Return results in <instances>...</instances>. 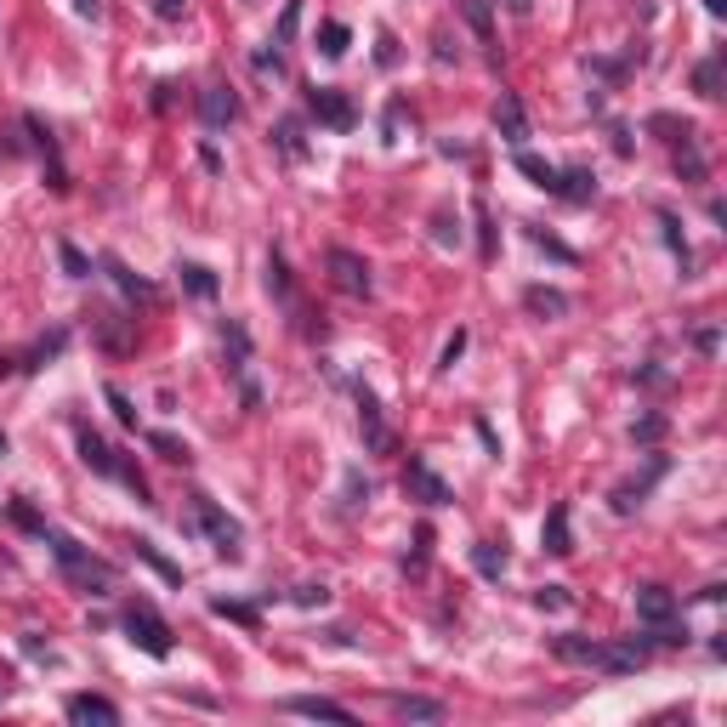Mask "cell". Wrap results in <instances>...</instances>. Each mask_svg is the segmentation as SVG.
Returning a JSON list of instances; mask_svg holds the SVG:
<instances>
[{
  "label": "cell",
  "mask_w": 727,
  "mask_h": 727,
  "mask_svg": "<svg viewBox=\"0 0 727 727\" xmlns=\"http://www.w3.org/2000/svg\"><path fill=\"white\" fill-rule=\"evenodd\" d=\"M693 347H699V353H716V347H722V330H716V324H705V330L693 336Z\"/></svg>",
  "instance_id": "f6af8a7d"
},
{
  "label": "cell",
  "mask_w": 727,
  "mask_h": 727,
  "mask_svg": "<svg viewBox=\"0 0 727 727\" xmlns=\"http://www.w3.org/2000/svg\"><path fill=\"white\" fill-rule=\"evenodd\" d=\"M722 69H727V52H710L705 63H699V69H693V91H699V97H710V103H716V97H722Z\"/></svg>",
  "instance_id": "7402d4cb"
},
{
  "label": "cell",
  "mask_w": 727,
  "mask_h": 727,
  "mask_svg": "<svg viewBox=\"0 0 727 727\" xmlns=\"http://www.w3.org/2000/svg\"><path fill=\"white\" fill-rule=\"evenodd\" d=\"M267 290H273V302L296 307V284H290V267H284V256H279V250L267 256Z\"/></svg>",
  "instance_id": "cb8c5ba5"
},
{
  "label": "cell",
  "mask_w": 727,
  "mask_h": 727,
  "mask_svg": "<svg viewBox=\"0 0 727 727\" xmlns=\"http://www.w3.org/2000/svg\"><path fill=\"white\" fill-rule=\"evenodd\" d=\"M307 114L319 125H330V131H353L358 125V108L341 86H307Z\"/></svg>",
  "instance_id": "52a82bcc"
},
{
  "label": "cell",
  "mask_w": 727,
  "mask_h": 727,
  "mask_svg": "<svg viewBox=\"0 0 727 727\" xmlns=\"http://www.w3.org/2000/svg\"><path fill=\"white\" fill-rule=\"evenodd\" d=\"M705 12L710 18H727V0H705Z\"/></svg>",
  "instance_id": "816d5d0a"
},
{
  "label": "cell",
  "mask_w": 727,
  "mask_h": 727,
  "mask_svg": "<svg viewBox=\"0 0 727 727\" xmlns=\"http://www.w3.org/2000/svg\"><path fill=\"white\" fill-rule=\"evenodd\" d=\"M74 449H80V461H86L91 472H97V478L125 483V489L137 495V506H154V489H148V478H142V472H137L131 461H120V449H108V444L97 438V432H91L86 421L74 426Z\"/></svg>",
  "instance_id": "7a4b0ae2"
},
{
  "label": "cell",
  "mask_w": 727,
  "mask_h": 727,
  "mask_svg": "<svg viewBox=\"0 0 727 727\" xmlns=\"http://www.w3.org/2000/svg\"><path fill=\"white\" fill-rule=\"evenodd\" d=\"M211 614H222V620H239V625H256V603H228V597H216Z\"/></svg>",
  "instance_id": "d590c367"
},
{
  "label": "cell",
  "mask_w": 727,
  "mask_h": 727,
  "mask_svg": "<svg viewBox=\"0 0 727 727\" xmlns=\"http://www.w3.org/2000/svg\"><path fill=\"white\" fill-rule=\"evenodd\" d=\"M495 131L512 142V148H529V114L517 103V91H500L495 97Z\"/></svg>",
  "instance_id": "7c38bea8"
},
{
  "label": "cell",
  "mask_w": 727,
  "mask_h": 727,
  "mask_svg": "<svg viewBox=\"0 0 727 727\" xmlns=\"http://www.w3.org/2000/svg\"><path fill=\"white\" fill-rule=\"evenodd\" d=\"M57 262H63V273H69V279H91L86 250H80V245H69V239H57Z\"/></svg>",
  "instance_id": "1f68e13d"
},
{
  "label": "cell",
  "mask_w": 727,
  "mask_h": 727,
  "mask_svg": "<svg viewBox=\"0 0 727 727\" xmlns=\"http://www.w3.org/2000/svg\"><path fill=\"white\" fill-rule=\"evenodd\" d=\"M534 608H568V586H540L534 591Z\"/></svg>",
  "instance_id": "7bdbcfd3"
},
{
  "label": "cell",
  "mask_w": 727,
  "mask_h": 727,
  "mask_svg": "<svg viewBox=\"0 0 727 727\" xmlns=\"http://www.w3.org/2000/svg\"><path fill=\"white\" fill-rule=\"evenodd\" d=\"M370 500V483H358V472H347V506H364Z\"/></svg>",
  "instance_id": "bcb514c9"
},
{
  "label": "cell",
  "mask_w": 727,
  "mask_h": 727,
  "mask_svg": "<svg viewBox=\"0 0 727 727\" xmlns=\"http://www.w3.org/2000/svg\"><path fill=\"white\" fill-rule=\"evenodd\" d=\"M284 710L290 716H313V722H353V710L347 705H336V699H313V693H296V699H284Z\"/></svg>",
  "instance_id": "9a60e30c"
},
{
  "label": "cell",
  "mask_w": 727,
  "mask_h": 727,
  "mask_svg": "<svg viewBox=\"0 0 727 727\" xmlns=\"http://www.w3.org/2000/svg\"><path fill=\"white\" fill-rule=\"evenodd\" d=\"M273 148H279L284 160H307V142H302V120H296V114H284V120H273Z\"/></svg>",
  "instance_id": "44dd1931"
},
{
  "label": "cell",
  "mask_w": 727,
  "mask_h": 727,
  "mask_svg": "<svg viewBox=\"0 0 727 727\" xmlns=\"http://www.w3.org/2000/svg\"><path fill=\"white\" fill-rule=\"evenodd\" d=\"M665 472H671V461H665V455H648V472H642V478H625L620 489L608 495V506H614L620 517H631V512L642 506V500H648V489H654V483L665 478Z\"/></svg>",
  "instance_id": "30bf717a"
},
{
  "label": "cell",
  "mask_w": 727,
  "mask_h": 727,
  "mask_svg": "<svg viewBox=\"0 0 727 727\" xmlns=\"http://www.w3.org/2000/svg\"><path fill=\"white\" fill-rule=\"evenodd\" d=\"M461 353H466V330H455V336L444 341V358H438V370H455V364H461Z\"/></svg>",
  "instance_id": "ab89813d"
},
{
  "label": "cell",
  "mask_w": 727,
  "mask_h": 727,
  "mask_svg": "<svg viewBox=\"0 0 727 727\" xmlns=\"http://www.w3.org/2000/svg\"><path fill=\"white\" fill-rule=\"evenodd\" d=\"M182 284H188V296H199V302H211L216 296V273L211 267H199V262H177Z\"/></svg>",
  "instance_id": "484cf974"
},
{
  "label": "cell",
  "mask_w": 727,
  "mask_h": 727,
  "mask_svg": "<svg viewBox=\"0 0 727 727\" xmlns=\"http://www.w3.org/2000/svg\"><path fill=\"white\" fill-rule=\"evenodd\" d=\"M523 307H529L534 319H563L568 296L563 290H551V284H529V290H523Z\"/></svg>",
  "instance_id": "d6986e66"
},
{
  "label": "cell",
  "mask_w": 727,
  "mask_h": 727,
  "mask_svg": "<svg viewBox=\"0 0 727 727\" xmlns=\"http://www.w3.org/2000/svg\"><path fill=\"white\" fill-rule=\"evenodd\" d=\"M472 563H478L483 580H500V574H506V546H495V540H478V546H472Z\"/></svg>",
  "instance_id": "4316f807"
},
{
  "label": "cell",
  "mask_w": 727,
  "mask_h": 727,
  "mask_svg": "<svg viewBox=\"0 0 727 727\" xmlns=\"http://www.w3.org/2000/svg\"><path fill=\"white\" fill-rule=\"evenodd\" d=\"M103 398L114 404V415H120V426H137V409H131V398H125L120 387H103Z\"/></svg>",
  "instance_id": "f35d334b"
},
{
  "label": "cell",
  "mask_w": 727,
  "mask_h": 727,
  "mask_svg": "<svg viewBox=\"0 0 727 727\" xmlns=\"http://www.w3.org/2000/svg\"><path fill=\"white\" fill-rule=\"evenodd\" d=\"M466 23L478 29V46H495V18H489V0H461Z\"/></svg>",
  "instance_id": "f546056e"
},
{
  "label": "cell",
  "mask_w": 727,
  "mask_h": 727,
  "mask_svg": "<svg viewBox=\"0 0 727 727\" xmlns=\"http://www.w3.org/2000/svg\"><path fill=\"white\" fill-rule=\"evenodd\" d=\"M74 12H80V18H91V23L103 18V6H97V0H74Z\"/></svg>",
  "instance_id": "681fc988"
},
{
  "label": "cell",
  "mask_w": 727,
  "mask_h": 727,
  "mask_svg": "<svg viewBox=\"0 0 727 727\" xmlns=\"http://www.w3.org/2000/svg\"><path fill=\"white\" fill-rule=\"evenodd\" d=\"M631 438H637V444H654V438H665V415H642V421L631 426Z\"/></svg>",
  "instance_id": "74e56055"
},
{
  "label": "cell",
  "mask_w": 727,
  "mask_h": 727,
  "mask_svg": "<svg viewBox=\"0 0 727 727\" xmlns=\"http://www.w3.org/2000/svg\"><path fill=\"white\" fill-rule=\"evenodd\" d=\"M296 23H302V0H290V6H284V18H279V46L296 35Z\"/></svg>",
  "instance_id": "ee69618b"
},
{
  "label": "cell",
  "mask_w": 727,
  "mask_h": 727,
  "mask_svg": "<svg viewBox=\"0 0 727 727\" xmlns=\"http://www.w3.org/2000/svg\"><path fill=\"white\" fill-rule=\"evenodd\" d=\"M239 120V91L233 86H205L199 91V125L205 131H222V125Z\"/></svg>",
  "instance_id": "8fae6325"
},
{
  "label": "cell",
  "mask_w": 727,
  "mask_h": 727,
  "mask_svg": "<svg viewBox=\"0 0 727 727\" xmlns=\"http://www.w3.org/2000/svg\"><path fill=\"white\" fill-rule=\"evenodd\" d=\"M222 364H228V375L233 381H250V330H245V319H228L222 324Z\"/></svg>",
  "instance_id": "4fadbf2b"
},
{
  "label": "cell",
  "mask_w": 727,
  "mask_h": 727,
  "mask_svg": "<svg viewBox=\"0 0 727 727\" xmlns=\"http://www.w3.org/2000/svg\"><path fill=\"white\" fill-rule=\"evenodd\" d=\"M478 438H483V449H489V455H500V438L489 432V421H478Z\"/></svg>",
  "instance_id": "f907efd6"
},
{
  "label": "cell",
  "mask_w": 727,
  "mask_h": 727,
  "mask_svg": "<svg viewBox=\"0 0 727 727\" xmlns=\"http://www.w3.org/2000/svg\"><path fill=\"white\" fill-rule=\"evenodd\" d=\"M648 131H665V142H682V148L699 142V131L688 120H676V114H648Z\"/></svg>",
  "instance_id": "83f0119b"
},
{
  "label": "cell",
  "mask_w": 727,
  "mask_h": 727,
  "mask_svg": "<svg viewBox=\"0 0 727 727\" xmlns=\"http://www.w3.org/2000/svg\"><path fill=\"white\" fill-rule=\"evenodd\" d=\"M659 228H665V245H671V256L688 267V239H682V222H676V211H659Z\"/></svg>",
  "instance_id": "836d02e7"
},
{
  "label": "cell",
  "mask_w": 727,
  "mask_h": 727,
  "mask_svg": "<svg viewBox=\"0 0 727 727\" xmlns=\"http://www.w3.org/2000/svg\"><path fill=\"white\" fill-rule=\"evenodd\" d=\"M404 495L421 500V506H449V500H455V489H449V483L432 472V461H426V455H409V461H404Z\"/></svg>",
  "instance_id": "9c48e42d"
},
{
  "label": "cell",
  "mask_w": 727,
  "mask_h": 727,
  "mask_svg": "<svg viewBox=\"0 0 727 727\" xmlns=\"http://www.w3.org/2000/svg\"><path fill=\"white\" fill-rule=\"evenodd\" d=\"M347 387H353V404H358L364 449H370V455H387V449H392V426H387V415H381V404H375V392L364 387V381H347Z\"/></svg>",
  "instance_id": "ba28073f"
},
{
  "label": "cell",
  "mask_w": 727,
  "mask_h": 727,
  "mask_svg": "<svg viewBox=\"0 0 727 727\" xmlns=\"http://www.w3.org/2000/svg\"><path fill=\"white\" fill-rule=\"evenodd\" d=\"M154 12H160V18L171 23V18H182V0H154Z\"/></svg>",
  "instance_id": "c3c4849f"
},
{
  "label": "cell",
  "mask_w": 727,
  "mask_h": 727,
  "mask_svg": "<svg viewBox=\"0 0 727 727\" xmlns=\"http://www.w3.org/2000/svg\"><path fill=\"white\" fill-rule=\"evenodd\" d=\"M182 529L205 534V540H211V551H216V557H228V563H239V557H245V529H239V523H233V517L222 512L211 495H188V517H182Z\"/></svg>",
  "instance_id": "3957f363"
},
{
  "label": "cell",
  "mask_w": 727,
  "mask_h": 727,
  "mask_svg": "<svg viewBox=\"0 0 727 727\" xmlns=\"http://www.w3.org/2000/svg\"><path fill=\"white\" fill-rule=\"evenodd\" d=\"M120 625H125V637L137 642L142 654H154V659H165L171 648H177V642H171V625L160 620V608L148 603V597H137V603H125Z\"/></svg>",
  "instance_id": "5b68a950"
},
{
  "label": "cell",
  "mask_w": 727,
  "mask_h": 727,
  "mask_svg": "<svg viewBox=\"0 0 727 727\" xmlns=\"http://www.w3.org/2000/svg\"><path fill=\"white\" fill-rule=\"evenodd\" d=\"M512 165H517V171H523V177L534 182V188H546V194L557 188V165H551V160H540V154H529V148H517V154H512Z\"/></svg>",
  "instance_id": "603a6c76"
},
{
  "label": "cell",
  "mask_w": 727,
  "mask_h": 727,
  "mask_svg": "<svg viewBox=\"0 0 727 727\" xmlns=\"http://www.w3.org/2000/svg\"><path fill=\"white\" fill-rule=\"evenodd\" d=\"M256 74H273V80H284V52L273 46V52H256Z\"/></svg>",
  "instance_id": "b9f144b4"
},
{
  "label": "cell",
  "mask_w": 727,
  "mask_h": 727,
  "mask_svg": "<svg viewBox=\"0 0 727 727\" xmlns=\"http://www.w3.org/2000/svg\"><path fill=\"white\" fill-rule=\"evenodd\" d=\"M375 63H381V69H392V63H398V40H392V35H381V52H375Z\"/></svg>",
  "instance_id": "7dc6e473"
},
{
  "label": "cell",
  "mask_w": 727,
  "mask_h": 727,
  "mask_svg": "<svg viewBox=\"0 0 727 727\" xmlns=\"http://www.w3.org/2000/svg\"><path fill=\"white\" fill-rule=\"evenodd\" d=\"M296 603H302V608L330 603V586H324V580H313V586H296Z\"/></svg>",
  "instance_id": "60d3db41"
},
{
  "label": "cell",
  "mask_w": 727,
  "mask_h": 727,
  "mask_svg": "<svg viewBox=\"0 0 727 727\" xmlns=\"http://www.w3.org/2000/svg\"><path fill=\"white\" fill-rule=\"evenodd\" d=\"M347 46H353V29H347V23H324L319 29V52L324 57H347Z\"/></svg>",
  "instance_id": "4dcf8cb0"
},
{
  "label": "cell",
  "mask_w": 727,
  "mask_h": 727,
  "mask_svg": "<svg viewBox=\"0 0 727 727\" xmlns=\"http://www.w3.org/2000/svg\"><path fill=\"white\" fill-rule=\"evenodd\" d=\"M551 654L563 665H580V671H603V676H631L648 665V637H620V642H597V637H551Z\"/></svg>",
  "instance_id": "6da1fadb"
},
{
  "label": "cell",
  "mask_w": 727,
  "mask_h": 727,
  "mask_svg": "<svg viewBox=\"0 0 727 727\" xmlns=\"http://www.w3.org/2000/svg\"><path fill=\"white\" fill-rule=\"evenodd\" d=\"M23 131L35 137V148L46 154V160H52V171H57V177H63V165H57V137H52V125L40 120V114H23ZM63 182H69V177H63Z\"/></svg>",
  "instance_id": "d4e9b609"
},
{
  "label": "cell",
  "mask_w": 727,
  "mask_h": 727,
  "mask_svg": "<svg viewBox=\"0 0 727 727\" xmlns=\"http://www.w3.org/2000/svg\"><path fill=\"white\" fill-rule=\"evenodd\" d=\"M103 267H108V273H114V284H120L125 296H142V302L154 296V284H148V279H137V273H131V267H125L120 256H103Z\"/></svg>",
  "instance_id": "f1b7e54d"
},
{
  "label": "cell",
  "mask_w": 727,
  "mask_h": 727,
  "mask_svg": "<svg viewBox=\"0 0 727 727\" xmlns=\"http://www.w3.org/2000/svg\"><path fill=\"white\" fill-rule=\"evenodd\" d=\"M40 540H46V546H52V557H57V568H63V574H69L74 586H97V591H108L114 586V563H103V557H91L86 546H74L69 534H57V529H46L40 534Z\"/></svg>",
  "instance_id": "277c9868"
},
{
  "label": "cell",
  "mask_w": 727,
  "mask_h": 727,
  "mask_svg": "<svg viewBox=\"0 0 727 727\" xmlns=\"http://www.w3.org/2000/svg\"><path fill=\"white\" fill-rule=\"evenodd\" d=\"M387 710L404 716V722H444V705L438 699H415V693H387Z\"/></svg>",
  "instance_id": "e0dca14e"
},
{
  "label": "cell",
  "mask_w": 727,
  "mask_h": 727,
  "mask_svg": "<svg viewBox=\"0 0 727 727\" xmlns=\"http://www.w3.org/2000/svg\"><path fill=\"white\" fill-rule=\"evenodd\" d=\"M148 449H160L171 466H188V461H194V455H188V444H182V438H171V432H148Z\"/></svg>",
  "instance_id": "d6a6232c"
},
{
  "label": "cell",
  "mask_w": 727,
  "mask_h": 727,
  "mask_svg": "<svg viewBox=\"0 0 727 727\" xmlns=\"http://www.w3.org/2000/svg\"><path fill=\"white\" fill-rule=\"evenodd\" d=\"M540 546H546L551 557H568V551H574V534H568V506H563V500H557V506H551V512H546V529H540Z\"/></svg>",
  "instance_id": "ac0fdd59"
},
{
  "label": "cell",
  "mask_w": 727,
  "mask_h": 727,
  "mask_svg": "<svg viewBox=\"0 0 727 727\" xmlns=\"http://www.w3.org/2000/svg\"><path fill=\"white\" fill-rule=\"evenodd\" d=\"M137 557H142V563H148V568H160L165 580H182V568H177V563H165V557H160V546H154V540H137Z\"/></svg>",
  "instance_id": "e575fe53"
},
{
  "label": "cell",
  "mask_w": 727,
  "mask_h": 727,
  "mask_svg": "<svg viewBox=\"0 0 727 727\" xmlns=\"http://www.w3.org/2000/svg\"><path fill=\"white\" fill-rule=\"evenodd\" d=\"M551 199H568V205H591L597 199V171H586V165H557V188H551Z\"/></svg>",
  "instance_id": "5bb4252c"
},
{
  "label": "cell",
  "mask_w": 727,
  "mask_h": 727,
  "mask_svg": "<svg viewBox=\"0 0 727 727\" xmlns=\"http://www.w3.org/2000/svg\"><path fill=\"white\" fill-rule=\"evenodd\" d=\"M63 347H69V330L57 324L52 336H40L35 347H29V353H18V370H46V364H52V358L63 353Z\"/></svg>",
  "instance_id": "ffe728a7"
},
{
  "label": "cell",
  "mask_w": 727,
  "mask_h": 727,
  "mask_svg": "<svg viewBox=\"0 0 727 727\" xmlns=\"http://www.w3.org/2000/svg\"><path fill=\"white\" fill-rule=\"evenodd\" d=\"M0 455H6V432H0Z\"/></svg>",
  "instance_id": "f5cc1de1"
},
{
  "label": "cell",
  "mask_w": 727,
  "mask_h": 727,
  "mask_svg": "<svg viewBox=\"0 0 727 727\" xmlns=\"http://www.w3.org/2000/svg\"><path fill=\"white\" fill-rule=\"evenodd\" d=\"M63 716H69V722H103V727H114V722H120V705H108V699H97V693H74L69 705H63Z\"/></svg>",
  "instance_id": "2e32d148"
},
{
  "label": "cell",
  "mask_w": 727,
  "mask_h": 727,
  "mask_svg": "<svg viewBox=\"0 0 727 727\" xmlns=\"http://www.w3.org/2000/svg\"><path fill=\"white\" fill-rule=\"evenodd\" d=\"M324 267H330V284H336L341 296H370V290H375L370 262H364L358 250H347V245H330V250H324Z\"/></svg>",
  "instance_id": "8992f818"
},
{
  "label": "cell",
  "mask_w": 727,
  "mask_h": 727,
  "mask_svg": "<svg viewBox=\"0 0 727 727\" xmlns=\"http://www.w3.org/2000/svg\"><path fill=\"white\" fill-rule=\"evenodd\" d=\"M529 239H534V245H540V250H546V256H557V262H580V256H574V250H568L563 239H551L546 228H529Z\"/></svg>",
  "instance_id": "8d00e7d4"
}]
</instances>
